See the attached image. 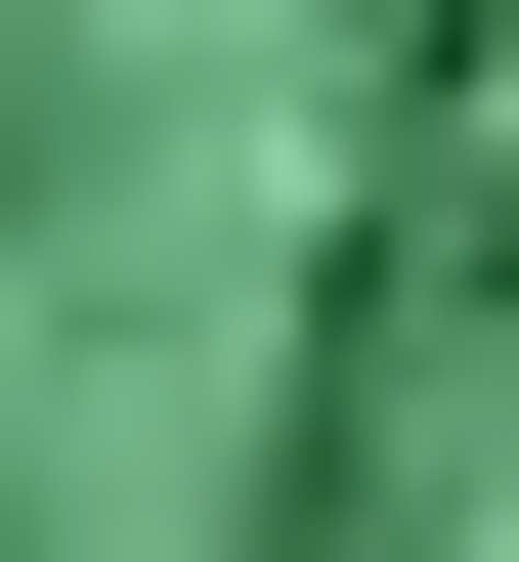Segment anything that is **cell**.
<instances>
[{
    "mask_svg": "<svg viewBox=\"0 0 519 562\" xmlns=\"http://www.w3.org/2000/svg\"><path fill=\"white\" fill-rule=\"evenodd\" d=\"M519 347V0H0V562H476Z\"/></svg>",
    "mask_w": 519,
    "mask_h": 562,
    "instance_id": "6da1fadb",
    "label": "cell"
}]
</instances>
